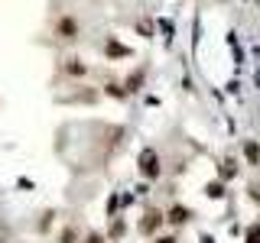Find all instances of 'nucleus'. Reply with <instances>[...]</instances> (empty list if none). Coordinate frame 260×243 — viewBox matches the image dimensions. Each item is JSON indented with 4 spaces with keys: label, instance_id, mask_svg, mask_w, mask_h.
I'll return each mask as SVG.
<instances>
[{
    "label": "nucleus",
    "instance_id": "obj_1",
    "mask_svg": "<svg viewBox=\"0 0 260 243\" xmlns=\"http://www.w3.org/2000/svg\"><path fill=\"white\" fill-rule=\"evenodd\" d=\"M78 36H81V23L72 13H65V16L55 20V39H62V43H75Z\"/></svg>",
    "mask_w": 260,
    "mask_h": 243
},
{
    "label": "nucleus",
    "instance_id": "obj_2",
    "mask_svg": "<svg viewBox=\"0 0 260 243\" xmlns=\"http://www.w3.org/2000/svg\"><path fill=\"white\" fill-rule=\"evenodd\" d=\"M137 166H140V175H143V178H159V172H162L156 149H143L140 159H137Z\"/></svg>",
    "mask_w": 260,
    "mask_h": 243
},
{
    "label": "nucleus",
    "instance_id": "obj_3",
    "mask_svg": "<svg viewBox=\"0 0 260 243\" xmlns=\"http://www.w3.org/2000/svg\"><path fill=\"white\" fill-rule=\"evenodd\" d=\"M62 71H65V75L81 78V75H88V65L81 62V59H75V55H69V59H62Z\"/></svg>",
    "mask_w": 260,
    "mask_h": 243
},
{
    "label": "nucleus",
    "instance_id": "obj_4",
    "mask_svg": "<svg viewBox=\"0 0 260 243\" xmlns=\"http://www.w3.org/2000/svg\"><path fill=\"white\" fill-rule=\"evenodd\" d=\"M159 224H162V214H159V211H146V217L140 221V227H137V230H140V233H146V237H150V233L156 230Z\"/></svg>",
    "mask_w": 260,
    "mask_h": 243
},
{
    "label": "nucleus",
    "instance_id": "obj_5",
    "mask_svg": "<svg viewBox=\"0 0 260 243\" xmlns=\"http://www.w3.org/2000/svg\"><path fill=\"white\" fill-rule=\"evenodd\" d=\"M189 217H192V211H185L182 205H176V208H169V217H166V221L179 227V224H185V221H189Z\"/></svg>",
    "mask_w": 260,
    "mask_h": 243
},
{
    "label": "nucleus",
    "instance_id": "obj_6",
    "mask_svg": "<svg viewBox=\"0 0 260 243\" xmlns=\"http://www.w3.org/2000/svg\"><path fill=\"white\" fill-rule=\"evenodd\" d=\"M104 52H108L111 59H127V55H130V49H127V46H120L117 39H111V43L104 46Z\"/></svg>",
    "mask_w": 260,
    "mask_h": 243
},
{
    "label": "nucleus",
    "instance_id": "obj_7",
    "mask_svg": "<svg viewBox=\"0 0 260 243\" xmlns=\"http://www.w3.org/2000/svg\"><path fill=\"white\" fill-rule=\"evenodd\" d=\"M244 156H247L250 166H260V146L254 140H247V143H244Z\"/></svg>",
    "mask_w": 260,
    "mask_h": 243
},
{
    "label": "nucleus",
    "instance_id": "obj_8",
    "mask_svg": "<svg viewBox=\"0 0 260 243\" xmlns=\"http://www.w3.org/2000/svg\"><path fill=\"white\" fill-rule=\"evenodd\" d=\"M205 194H208V198H224V185L221 182H208Z\"/></svg>",
    "mask_w": 260,
    "mask_h": 243
},
{
    "label": "nucleus",
    "instance_id": "obj_9",
    "mask_svg": "<svg viewBox=\"0 0 260 243\" xmlns=\"http://www.w3.org/2000/svg\"><path fill=\"white\" fill-rule=\"evenodd\" d=\"M140 85H143V71H137V75H130V78H127V91H137Z\"/></svg>",
    "mask_w": 260,
    "mask_h": 243
},
{
    "label": "nucleus",
    "instance_id": "obj_10",
    "mask_svg": "<svg viewBox=\"0 0 260 243\" xmlns=\"http://www.w3.org/2000/svg\"><path fill=\"white\" fill-rule=\"evenodd\" d=\"M247 243H260V224H250L247 227Z\"/></svg>",
    "mask_w": 260,
    "mask_h": 243
},
{
    "label": "nucleus",
    "instance_id": "obj_11",
    "mask_svg": "<svg viewBox=\"0 0 260 243\" xmlns=\"http://www.w3.org/2000/svg\"><path fill=\"white\" fill-rule=\"evenodd\" d=\"M104 91H108V94H114V97H120V101L127 97V91H124L120 85H104Z\"/></svg>",
    "mask_w": 260,
    "mask_h": 243
},
{
    "label": "nucleus",
    "instance_id": "obj_12",
    "mask_svg": "<svg viewBox=\"0 0 260 243\" xmlns=\"http://www.w3.org/2000/svg\"><path fill=\"white\" fill-rule=\"evenodd\" d=\"M221 175H224V178H231V175H234V162H231V159H224V166H221Z\"/></svg>",
    "mask_w": 260,
    "mask_h": 243
},
{
    "label": "nucleus",
    "instance_id": "obj_13",
    "mask_svg": "<svg viewBox=\"0 0 260 243\" xmlns=\"http://www.w3.org/2000/svg\"><path fill=\"white\" fill-rule=\"evenodd\" d=\"M81 243H104V237H101V233H88V237L81 240Z\"/></svg>",
    "mask_w": 260,
    "mask_h": 243
},
{
    "label": "nucleus",
    "instance_id": "obj_14",
    "mask_svg": "<svg viewBox=\"0 0 260 243\" xmlns=\"http://www.w3.org/2000/svg\"><path fill=\"white\" fill-rule=\"evenodd\" d=\"M159 243H176V240H173V237H166V240H159Z\"/></svg>",
    "mask_w": 260,
    "mask_h": 243
}]
</instances>
